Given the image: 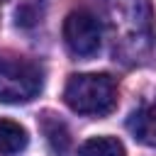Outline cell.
Wrapping results in <instances>:
<instances>
[{
  "label": "cell",
  "instance_id": "1",
  "mask_svg": "<svg viewBox=\"0 0 156 156\" xmlns=\"http://www.w3.org/2000/svg\"><path fill=\"white\" fill-rule=\"evenodd\" d=\"M63 100L78 115H107L117 105V85L107 73H78L68 78Z\"/></svg>",
  "mask_w": 156,
  "mask_h": 156
},
{
  "label": "cell",
  "instance_id": "2",
  "mask_svg": "<svg viewBox=\"0 0 156 156\" xmlns=\"http://www.w3.org/2000/svg\"><path fill=\"white\" fill-rule=\"evenodd\" d=\"M41 90V68L22 56L0 54V102H29Z\"/></svg>",
  "mask_w": 156,
  "mask_h": 156
},
{
  "label": "cell",
  "instance_id": "3",
  "mask_svg": "<svg viewBox=\"0 0 156 156\" xmlns=\"http://www.w3.org/2000/svg\"><path fill=\"white\" fill-rule=\"evenodd\" d=\"M63 39H66V46L71 49V54L85 58V56L98 54V49L102 44V27L93 12L73 10L63 20Z\"/></svg>",
  "mask_w": 156,
  "mask_h": 156
},
{
  "label": "cell",
  "instance_id": "4",
  "mask_svg": "<svg viewBox=\"0 0 156 156\" xmlns=\"http://www.w3.org/2000/svg\"><path fill=\"white\" fill-rule=\"evenodd\" d=\"M127 129L134 134L136 141H141L146 146H156V100L151 105L134 110L127 122Z\"/></svg>",
  "mask_w": 156,
  "mask_h": 156
},
{
  "label": "cell",
  "instance_id": "5",
  "mask_svg": "<svg viewBox=\"0 0 156 156\" xmlns=\"http://www.w3.org/2000/svg\"><path fill=\"white\" fill-rule=\"evenodd\" d=\"M41 132L46 136V144L51 149L54 156H66L68 146H71V134H68V127L51 112H44L41 115Z\"/></svg>",
  "mask_w": 156,
  "mask_h": 156
},
{
  "label": "cell",
  "instance_id": "6",
  "mask_svg": "<svg viewBox=\"0 0 156 156\" xmlns=\"http://www.w3.org/2000/svg\"><path fill=\"white\" fill-rule=\"evenodd\" d=\"M27 144H29L27 129L20 122L0 117V156H15V154L24 151Z\"/></svg>",
  "mask_w": 156,
  "mask_h": 156
},
{
  "label": "cell",
  "instance_id": "7",
  "mask_svg": "<svg viewBox=\"0 0 156 156\" xmlns=\"http://www.w3.org/2000/svg\"><path fill=\"white\" fill-rule=\"evenodd\" d=\"M78 156H127L124 144L115 136H90L80 144Z\"/></svg>",
  "mask_w": 156,
  "mask_h": 156
},
{
  "label": "cell",
  "instance_id": "8",
  "mask_svg": "<svg viewBox=\"0 0 156 156\" xmlns=\"http://www.w3.org/2000/svg\"><path fill=\"white\" fill-rule=\"evenodd\" d=\"M17 24H22V27H29V24H34V15L29 12V7H22V10H17Z\"/></svg>",
  "mask_w": 156,
  "mask_h": 156
},
{
  "label": "cell",
  "instance_id": "9",
  "mask_svg": "<svg viewBox=\"0 0 156 156\" xmlns=\"http://www.w3.org/2000/svg\"><path fill=\"white\" fill-rule=\"evenodd\" d=\"M2 2H5V0H0V5H2Z\"/></svg>",
  "mask_w": 156,
  "mask_h": 156
}]
</instances>
